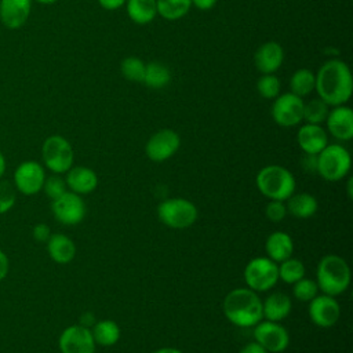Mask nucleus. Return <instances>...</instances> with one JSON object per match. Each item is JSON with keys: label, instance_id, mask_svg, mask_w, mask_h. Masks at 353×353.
Here are the masks:
<instances>
[{"label": "nucleus", "instance_id": "20", "mask_svg": "<svg viewBox=\"0 0 353 353\" xmlns=\"http://www.w3.org/2000/svg\"><path fill=\"white\" fill-rule=\"evenodd\" d=\"M65 182L70 192L77 194H88L98 186V176L91 168L79 165L72 167L66 172Z\"/></svg>", "mask_w": 353, "mask_h": 353}, {"label": "nucleus", "instance_id": "19", "mask_svg": "<svg viewBox=\"0 0 353 353\" xmlns=\"http://www.w3.org/2000/svg\"><path fill=\"white\" fill-rule=\"evenodd\" d=\"M296 141L306 154H319L328 145L327 132L320 124H303L298 130Z\"/></svg>", "mask_w": 353, "mask_h": 353}, {"label": "nucleus", "instance_id": "28", "mask_svg": "<svg viewBox=\"0 0 353 353\" xmlns=\"http://www.w3.org/2000/svg\"><path fill=\"white\" fill-rule=\"evenodd\" d=\"M156 7L157 15L167 21H176L189 12L192 0H156Z\"/></svg>", "mask_w": 353, "mask_h": 353}, {"label": "nucleus", "instance_id": "21", "mask_svg": "<svg viewBox=\"0 0 353 353\" xmlns=\"http://www.w3.org/2000/svg\"><path fill=\"white\" fill-rule=\"evenodd\" d=\"M47 251L50 258L61 265L72 262V259L76 255V245L72 239H69L66 234L55 233L51 234L47 240Z\"/></svg>", "mask_w": 353, "mask_h": 353}, {"label": "nucleus", "instance_id": "23", "mask_svg": "<svg viewBox=\"0 0 353 353\" xmlns=\"http://www.w3.org/2000/svg\"><path fill=\"white\" fill-rule=\"evenodd\" d=\"M291 312V299L284 292L270 294L265 302H262V314L269 321H281Z\"/></svg>", "mask_w": 353, "mask_h": 353}, {"label": "nucleus", "instance_id": "2", "mask_svg": "<svg viewBox=\"0 0 353 353\" xmlns=\"http://www.w3.org/2000/svg\"><path fill=\"white\" fill-rule=\"evenodd\" d=\"M226 319L239 327H254L262 319V301L251 288L232 290L223 301Z\"/></svg>", "mask_w": 353, "mask_h": 353}, {"label": "nucleus", "instance_id": "35", "mask_svg": "<svg viewBox=\"0 0 353 353\" xmlns=\"http://www.w3.org/2000/svg\"><path fill=\"white\" fill-rule=\"evenodd\" d=\"M17 200L15 186L4 179H0V215L8 212Z\"/></svg>", "mask_w": 353, "mask_h": 353}, {"label": "nucleus", "instance_id": "43", "mask_svg": "<svg viewBox=\"0 0 353 353\" xmlns=\"http://www.w3.org/2000/svg\"><path fill=\"white\" fill-rule=\"evenodd\" d=\"M239 353H268V352L254 341L251 343H247Z\"/></svg>", "mask_w": 353, "mask_h": 353}, {"label": "nucleus", "instance_id": "4", "mask_svg": "<svg viewBox=\"0 0 353 353\" xmlns=\"http://www.w3.org/2000/svg\"><path fill=\"white\" fill-rule=\"evenodd\" d=\"M259 192L270 200H287L295 192L294 175L281 165H266L256 175Z\"/></svg>", "mask_w": 353, "mask_h": 353}, {"label": "nucleus", "instance_id": "41", "mask_svg": "<svg viewBox=\"0 0 353 353\" xmlns=\"http://www.w3.org/2000/svg\"><path fill=\"white\" fill-rule=\"evenodd\" d=\"M8 269H10L8 256L6 255V252H3V251L0 250V281L7 276Z\"/></svg>", "mask_w": 353, "mask_h": 353}, {"label": "nucleus", "instance_id": "30", "mask_svg": "<svg viewBox=\"0 0 353 353\" xmlns=\"http://www.w3.org/2000/svg\"><path fill=\"white\" fill-rule=\"evenodd\" d=\"M328 112V105L323 99L314 98L303 103L302 120H305L307 124H321L325 121Z\"/></svg>", "mask_w": 353, "mask_h": 353}, {"label": "nucleus", "instance_id": "10", "mask_svg": "<svg viewBox=\"0 0 353 353\" xmlns=\"http://www.w3.org/2000/svg\"><path fill=\"white\" fill-rule=\"evenodd\" d=\"M255 342L259 343L266 352L280 353L288 347V331L277 321H259L254 328Z\"/></svg>", "mask_w": 353, "mask_h": 353}, {"label": "nucleus", "instance_id": "47", "mask_svg": "<svg viewBox=\"0 0 353 353\" xmlns=\"http://www.w3.org/2000/svg\"><path fill=\"white\" fill-rule=\"evenodd\" d=\"M32 1H36V3H39V4H44V6H50V4L57 3L58 0H32Z\"/></svg>", "mask_w": 353, "mask_h": 353}, {"label": "nucleus", "instance_id": "5", "mask_svg": "<svg viewBox=\"0 0 353 353\" xmlns=\"http://www.w3.org/2000/svg\"><path fill=\"white\" fill-rule=\"evenodd\" d=\"M350 154L342 145H327L317 154L316 171L327 181H339L350 170Z\"/></svg>", "mask_w": 353, "mask_h": 353}, {"label": "nucleus", "instance_id": "34", "mask_svg": "<svg viewBox=\"0 0 353 353\" xmlns=\"http://www.w3.org/2000/svg\"><path fill=\"white\" fill-rule=\"evenodd\" d=\"M294 296L302 302H310L319 292L317 283L310 279L302 277L296 283H294Z\"/></svg>", "mask_w": 353, "mask_h": 353}, {"label": "nucleus", "instance_id": "11", "mask_svg": "<svg viewBox=\"0 0 353 353\" xmlns=\"http://www.w3.org/2000/svg\"><path fill=\"white\" fill-rule=\"evenodd\" d=\"M46 172L40 163L28 160L21 163L14 171V186L25 196H33L43 189Z\"/></svg>", "mask_w": 353, "mask_h": 353}, {"label": "nucleus", "instance_id": "36", "mask_svg": "<svg viewBox=\"0 0 353 353\" xmlns=\"http://www.w3.org/2000/svg\"><path fill=\"white\" fill-rule=\"evenodd\" d=\"M66 182L65 179H62L58 174L50 176V178H46L44 181V185H43V189L46 192V194L51 199V200H55L58 197H61L66 190Z\"/></svg>", "mask_w": 353, "mask_h": 353}, {"label": "nucleus", "instance_id": "6", "mask_svg": "<svg viewBox=\"0 0 353 353\" xmlns=\"http://www.w3.org/2000/svg\"><path fill=\"white\" fill-rule=\"evenodd\" d=\"M44 165L54 174H63L72 168L74 153L70 142L62 135H50L41 146Z\"/></svg>", "mask_w": 353, "mask_h": 353}, {"label": "nucleus", "instance_id": "26", "mask_svg": "<svg viewBox=\"0 0 353 353\" xmlns=\"http://www.w3.org/2000/svg\"><path fill=\"white\" fill-rule=\"evenodd\" d=\"M91 332L95 343L102 346H112L120 339V327L113 320L97 321Z\"/></svg>", "mask_w": 353, "mask_h": 353}, {"label": "nucleus", "instance_id": "7", "mask_svg": "<svg viewBox=\"0 0 353 353\" xmlns=\"http://www.w3.org/2000/svg\"><path fill=\"white\" fill-rule=\"evenodd\" d=\"M160 221L171 229H186L197 219L196 205L186 199H168L159 204Z\"/></svg>", "mask_w": 353, "mask_h": 353}, {"label": "nucleus", "instance_id": "12", "mask_svg": "<svg viewBox=\"0 0 353 353\" xmlns=\"http://www.w3.org/2000/svg\"><path fill=\"white\" fill-rule=\"evenodd\" d=\"M181 138L171 128H163L154 132L146 142V154L152 161L161 163L172 157L179 149Z\"/></svg>", "mask_w": 353, "mask_h": 353}, {"label": "nucleus", "instance_id": "14", "mask_svg": "<svg viewBox=\"0 0 353 353\" xmlns=\"http://www.w3.org/2000/svg\"><path fill=\"white\" fill-rule=\"evenodd\" d=\"M61 353H95V341L90 328L73 324L65 328L59 336Z\"/></svg>", "mask_w": 353, "mask_h": 353}, {"label": "nucleus", "instance_id": "40", "mask_svg": "<svg viewBox=\"0 0 353 353\" xmlns=\"http://www.w3.org/2000/svg\"><path fill=\"white\" fill-rule=\"evenodd\" d=\"M302 164L306 171H316L317 168V154H306L302 160Z\"/></svg>", "mask_w": 353, "mask_h": 353}, {"label": "nucleus", "instance_id": "42", "mask_svg": "<svg viewBox=\"0 0 353 353\" xmlns=\"http://www.w3.org/2000/svg\"><path fill=\"white\" fill-rule=\"evenodd\" d=\"M216 1L218 0H192V6L201 11H208L216 4Z\"/></svg>", "mask_w": 353, "mask_h": 353}, {"label": "nucleus", "instance_id": "3", "mask_svg": "<svg viewBox=\"0 0 353 353\" xmlns=\"http://www.w3.org/2000/svg\"><path fill=\"white\" fill-rule=\"evenodd\" d=\"M317 287L325 295L336 296L349 287L350 269L346 261L338 255H325L317 266Z\"/></svg>", "mask_w": 353, "mask_h": 353}, {"label": "nucleus", "instance_id": "17", "mask_svg": "<svg viewBox=\"0 0 353 353\" xmlns=\"http://www.w3.org/2000/svg\"><path fill=\"white\" fill-rule=\"evenodd\" d=\"M330 134L339 141H349L353 138V112L349 106H334L325 119Z\"/></svg>", "mask_w": 353, "mask_h": 353}, {"label": "nucleus", "instance_id": "25", "mask_svg": "<svg viewBox=\"0 0 353 353\" xmlns=\"http://www.w3.org/2000/svg\"><path fill=\"white\" fill-rule=\"evenodd\" d=\"M127 15L137 25L150 23L157 15L156 0H127Z\"/></svg>", "mask_w": 353, "mask_h": 353}, {"label": "nucleus", "instance_id": "24", "mask_svg": "<svg viewBox=\"0 0 353 353\" xmlns=\"http://www.w3.org/2000/svg\"><path fill=\"white\" fill-rule=\"evenodd\" d=\"M287 203V212H290L295 218L306 219L310 218L316 214L319 204L317 200L309 194V193H292L288 199Z\"/></svg>", "mask_w": 353, "mask_h": 353}, {"label": "nucleus", "instance_id": "32", "mask_svg": "<svg viewBox=\"0 0 353 353\" xmlns=\"http://www.w3.org/2000/svg\"><path fill=\"white\" fill-rule=\"evenodd\" d=\"M145 68H146V63H143V61L137 57H127L120 63L121 74L128 81H134V83H143Z\"/></svg>", "mask_w": 353, "mask_h": 353}, {"label": "nucleus", "instance_id": "22", "mask_svg": "<svg viewBox=\"0 0 353 353\" xmlns=\"http://www.w3.org/2000/svg\"><path fill=\"white\" fill-rule=\"evenodd\" d=\"M268 258L273 262H283L291 258L294 251V243L288 233L285 232H273L269 234L265 243Z\"/></svg>", "mask_w": 353, "mask_h": 353}, {"label": "nucleus", "instance_id": "18", "mask_svg": "<svg viewBox=\"0 0 353 353\" xmlns=\"http://www.w3.org/2000/svg\"><path fill=\"white\" fill-rule=\"evenodd\" d=\"M284 61V50L277 41H266L258 47L254 63L262 74H272L280 69Z\"/></svg>", "mask_w": 353, "mask_h": 353}, {"label": "nucleus", "instance_id": "31", "mask_svg": "<svg viewBox=\"0 0 353 353\" xmlns=\"http://www.w3.org/2000/svg\"><path fill=\"white\" fill-rule=\"evenodd\" d=\"M305 276V266L299 259L288 258L280 262L279 266V279L287 284H294Z\"/></svg>", "mask_w": 353, "mask_h": 353}, {"label": "nucleus", "instance_id": "16", "mask_svg": "<svg viewBox=\"0 0 353 353\" xmlns=\"http://www.w3.org/2000/svg\"><path fill=\"white\" fill-rule=\"evenodd\" d=\"M32 11V0H0V22L7 29L23 26Z\"/></svg>", "mask_w": 353, "mask_h": 353}, {"label": "nucleus", "instance_id": "33", "mask_svg": "<svg viewBox=\"0 0 353 353\" xmlns=\"http://www.w3.org/2000/svg\"><path fill=\"white\" fill-rule=\"evenodd\" d=\"M280 80L272 74H262L256 81V90L258 94L265 99H274L277 95H280Z\"/></svg>", "mask_w": 353, "mask_h": 353}, {"label": "nucleus", "instance_id": "8", "mask_svg": "<svg viewBox=\"0 0 353 353\" xmlns=\"http://www.w3.org/2000/svg\"><path fill=\"white\" fill-rule=\"evenodd\" d=\"M244 280L255 292L273 288L279 280V266L269 258L256 256L251 259L244 269Z\"/></svg>", "mask_w": 353, "mask_h": 353}, {"label": "nucleus", "instance_id": "46", "mask_svg": "<svg viewBox=\"0 0 353 353\" xmlns=\"http://www.w3.org/2000/svg\"><path fill=\"white\" fill-rule=\"evenodd\" d=\"M4 171H6V157H4V154L0 152V179H1L3 175H4Z\"/></svg>", "mask_w": 353, "mask_h": 353}, {"label": "nucleus", "instance_id": "13", "mask_svg": "<svg viewBox=\"0 0 353 353\" xmlns=\"http://www.w3.org/2000/svg\"><path fill=\"white\" fill-rule=\"evenodd\" d=\"M51 211L58 222L63 225H77L85 215V205L80 194L65 192L61 197L52 200Z\"/></svg>", "mask_w": 353, "mask_h": 353}, {"label": "nucleus", "instance_id": "45", "mask_svg": "<svg viewBox=\"0 0 353 353\" xmlns=\"http://www.w3.org/2000/svg\"><path fill=\"white\" fill-rule=\"evenodd\" d=\"M152 353H182V352L175 349V347H161V349H157V350H154Z\"/></svg>", "mask_w": 353, "mask_h": 353}, {"label": "nucleus", "instance_id": "37", "mask_svg": "<svg viewBox=\"0 0 353 353\" xmlns=\"http://www.w3.org/2000/svg\"><path fill=\"white\" fill-rule=\"evenodd\" d=\"M266 216L273 222H280L287 215V207L280 200H270L265 207Z\"/></svg>", "mask_w": 353, "mask_h": 353}, {"label": "nucleus", "instance_id": "39", "mask_svg": "<svg viewBox=\"0 0 353 353\" xmlns=\"http://www.w3.org/2000/svg\"><path fill=\"white\" fill-rule=\"evenodd\" d=\"M127 0H98L99 6L103 8V10H108V11H114V10H119L120 7H123L125 4Z\"/></svg>", "mask_w": 353, "mask_h": 353}, {"label": "nucleus", "instance_id": "38", "mask_svg": "<svg viewBox=\"0 0 353 353\" xmlns=\"http://www.w3.org/2000/svg\"><path fill=\"white\" fill-rule=\"evenodd\" d=\"M32 234H33L36 241L47 243V240L51 236V232H50V228L46 223H37V225H34Z\"/></svg>", "mask_w": 353, "mask_h": 353}, {"label": "nucleus", "instance_id": "1", "mask_svg": "<svg viewBox=\"0 0 353 353\" xmlns=\"http://www.w3.org/2000/svg\"><path fill=\"white\" fill-rule=\"evenodd\" d=\"M314 90L328 106L345 105L353 92V77L347 63L341 59L324 62L316 74Z\"/></svg>", "mask_w": 353, "mask_h": 353}, {"label": "nucleus", "instance_id": "44", "mask_svg": "<svg viewBox=\"0 0 353 353\" xmlns=\"http://www.w3.org/2000/svg\"><path fill=\"white\" fill-rule=\"evenodd\" d=\"M95 323H97V321H95V317H94L92 313H84V314L81 316V319H80V325L87 327V328L92 327Z\"/></svg>", "mask_w": 353, "mask_h": 353}, {"label": "nucleus", "instance_id": "15", "mask_svg": "<svg viewBox=\"0 0 353 353\" xmlns=\"http://www.w3.org/2000/svg\"><path fill=\"white\" fill-rule=\"evenodd\" d=\"M339 314L341 307L331 295H316L309 303V316L312 321L321 328L332 327L338 321Z\"/></svg>", "mask_w": 353, "mask_h": 353}, {"label": "nucleus", "instance_id": "27", "mask_svg": "<svg viewBox=\"0 0 353 353\" xmlns=\"http://www.w3.org/2000/svg\"><path fill=\"white\" fill-rule=\"evenodd\" d=\"M170 80H171V72L164 63L161 62L146 63L145 76H143L145 85L153 90H160L165 87L170 83Z\"/></svg>", "mask_w": 353, "mask_h": 353}, {"label": "nucleus", "instance_id": "9", "mask_svg": "<svg viewBox=\"0 0 353 353\" xmlns=\"http://www.w3.org/2000/svg\"><path fill=\"white\" fill-rule=\"evenodd\" d=\"M303 103L302 98L292 92L277 95L270 110L272 119L281 127L298 125L302 121Z\"/></svg>", "mask_w": 353, "mask_h": 353}, {"label": "nucleus", "instance_id": "29", "mask_svg": "<svg viewBox=\"0 0 353 353\" xmlns=\"http://www.w3.org/2000/svg\"><path fill=\"white\" fill-rule=\"evenodd\" d=\"M314 85H316V74L306 68L295 70L290 79V88H291L290 92L301 98L309 95L314 90Z\"/></svg>", "mask_w": 353, "mask_h": 353}]
</instances>
